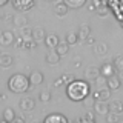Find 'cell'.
Segmentation results:
<instances>
[{"label": "cell", "mask_w": 123, "mask_h": 123, "mask_svg": "<svg viewBox=\"0 0 123 123\" xmlns=\"http://www.w3.org/2000/svg\"><path fill=\"white\" fill-rule=\"evenodd\" d=\"M43 74L40 71H32L29 74V82H31V86H38V85L43 83Z\"/></svg>", "instance_id": "12"}, {"label": "cell", "mask_w": 123, "mask_h": 123, "mask_svg": "<svg viewBox=\"0 0 123 123\" xmlns=\"http://www.w3.org/2000/svg\"><path fill=\"white\" fill-rule=\"evenodd\" d=\"M108 12H109V11H108L106 6H102V5L97 6V15H98V17H106Z\"/></svg>", "instance_id": "30"}, {"label": "cell", "mask_w": 123, "mask_h": 123, "mask_svg": "<svg viewBox=\"0 0 123 123\" xmlns=\"http://www.w3.org/2000/svg\"><path fill=\"white\" fill-rule=\"evenodd\" d=\"M120 120V117H118V114H115V112H108L106 114V122L108 123H115V122H118Z\"/></svg>", "instance_id": "28"}, {"label": "cell", "mask_w": 123, "mask_h": 123, "mask_svg": "<svg viewBox=\"0 0 123 123\" xmlns=\"http://www.w3.org/2000/svg\"><path fill=\"white\" fill-rule=\"evenodd\" d=\"M94 103H95V97H94V95H88L86 98H83V105L86 108H94Z\"/></svg>", "instance_id": "29"}, {"label": "cell", "mask_w": 123, "mask_h": 123, "mask_svg": "<svg viewBox=\"0 0 123 123\" xmlns=\"http://www.w3.org/2000/svg\"><path fill=\"white\" fill-rule=\"evenodd\" d=\"M109 111L118 114V115L123 114V102H120V100H111L109 102Z\"/></svg>", "instance_id": "16"}, {"label": "cell", "mask_w": 123, "mask_h": 123, "mask_svg": "<svg viewBox=\"0 0 123 123\" xmlns=\"http://www.w3.org/2000/svg\"><path fill=\"white\" fill-rule=\"evenodd\" d=\"M12 22H14V25H17L18 28H22V26H26L28 18H26L25 14H15L14 17H12Z\"/></svg>", "instance_id": "20"}, {"label": "cell", "mask_w": 123, "mask_h": 123, "mask_svg": "<svg viewBox=\"0 0 123 123\" xmlns=\"http://www.w3.org/2000/svg\"><path fill=\"white\" fill-rule=\"evenodd\" d=\"M45 2H55V0H45Z\"/></svg>", "instance_id": "38"}, {"label": "cell", "mask_w": 123, "mask_h": 123, "mask_svg": "<svg viewBox=\"0 0 123 123\" xmlns=\"http://www.w3.org/2000/svg\"><path fill=\"white\" fill-rule=\"evenodd\" d=\"M20 108L22 111H32L36 108V100L32 97H26V98H22L20 102Z\"/></svg>", "instance_id": "15"}, {"label": "cell", "mask_w": 123, "mask_h": 123, "mask_svg": "<svg viewBox=\"0 0 123 123\" xmlns=\"http://www.w3.org/2000/svg\"><path fill=\"white\" fill-rule=\"evenodd\" d=\"M2 120L3 122H12V120H15V112H14L12 108H6V109L3 111Z\"/></svg>", "instance_id": "23"}, {"label": "cell", "mask_w": 123, "mask_h": 123, "mask_svg": "<svg viewBox=\"0 0 123 123\" xmlns=\"http://www.w3.org/2000/svg\"><path fill=\"white\" fill-rule=\"evenodd\" d=\"M106 86L109 88L111 91H117L118 88L122 86V80H120V77H117V75H111V77H108V82H106Z\"/></svg>", "instance_id": "10"}, {"label": "cell", "mask_w": 123, "mask_h": 123, "mask_svg": "<svg viewBox=\"0 0 123 123\" xmlns=\"http://www.w3.org/2000/svg\"><path fill=\"white\" fill-rule=\"evenodd\" d=\"M15 43V37L12 31H3L0 34V46H11Z\"/></svg>", "instance_id": "4"}, {"label": "cell", "mask_w": 123, "mask_h": 123, "mask_svg": "<svg viewBox=\"0 0 123 123\" xmlns=\"http://www.w3.org/2000/svg\"><path fill=\"white\" fill-rule=\"evenodd\" d=\"M66 5L71 8V9H79V8H82L83 5H86L88 0H63Z\"/></svg>", "instance_id": "21"}, {"label": "cell", "mask_w": 123, "mask_h": 123, "mask_svg": "<svg viewBox=\"0 0 123 123\" xmlns=\"http://www.w3.org/2000/svg\"><path fill=\"white\" fill-rule=\"evenodd\" d=\"M36 2L34 0H12V6L18 12H26V11L32 9Z\"/></svg>", "instance_id": "3"}, {"label": "cell", "mask_w": 123, "mask_h": 123, "mask_svg": "<svg viewBox=\"0 0 123 123\" xmlns=\"http://www.w3.org/2000/svg\"><path fill=\"white\" fill-rule=\"evenodd\" d=\"M115 72H117V68H115L114 63H111V62H105V63L100 66V74L105 75V77H111V75H114Z\"/></svg>", "instance_id": "7"}, {"label": "cell", "mask_w": 123, "mask_h": 123, "mask_svg": "<svg viewBox=\"0 0 123 123\" xmlns=\"http://www.w3.org/2000/svg\"><path fill=\"white\" fill-rule=\"evenodd\" d=\"M45 123H68V118L65 117L63 114L54 112V114L46 115V117H45Z\"/></svg>", "instance_id": "8"}, {"label": "cell", "mask_w": 123, "mask_h": 123, "mask_svg": "<svg viewBox=\"0 0 123 123\" xmlns=\"http://www.w3.org/2000/svg\"><path fill=\"white\" fill-rule=\"evenodd\" d=\"M60 54L55 51V49H51L48 54H46V57H45V60H46V63L48 65H57L60 62Z\"/></svg>", "instance_id": "13"}, {"label": "cell", "mask_w": 123, "mask_h": 123, "mask_svg": "<svg viewBox=\"0 0 123 123\" xmlns=\"http://www.w3.org/2000/svg\"><path fill=\"white\" fill-rule=\"evenodd\" d=\"M112 63L117 68V71H123V55H115Z\"/></svg>", "instance_id": "27"}, {"label": "cell", "mask_w": 123, "mask_h": 123, "mask_svg": "<svg viewBox=\"0 0 123 123\" xmlns=\"http://www.w3.org/2000/svg\"><path fill=\"white\" fill-rule=\"evenodd\" d=\"M79 40H82V42H85L88 37L91 36V28L86 25V23H83V25H80V28H79Z\"/></svg>", "instance_id": "17"}, {"label": "cell", "mask_w": 123, "mask_h": 123, "mask_svg": "<svg viewBox=\"0 0 123 123\" xmlns=\"http://www.w3.org/2000/svg\"><path fill=\"white\" fill-rule=\"evenodd\" d=\"M79 120L80 122H89V123H92V122H94V114H92V112H86L83 117H80Z\"/></svg>", "instance_id": "32"}, {"label": "cell", "mask_w": 123, "mask_h": 123, "mask_svg": "<svg viewBox=\"0 0 123 123\" xmlns=\"http://www.w3.org/2000/svg\"><path fill=\"white\" fill-rule=\"evenodd\" d=\"M14 63V59L11 54H0V66L2 68H9Z\"/></svg>", "instance_id": "19"}, {"label": "cell", "mask_w": 123, "mask_h": 123, "mask_svg": "<svg viewBox=\"0 0 123 123\" xmlns=\"http://www.w3.org/2000/svg\"><path fill=\"white\" fill-rule=\"evenodd\" d=\"M15 122H18V123H22V122H23V118H22V117H15Z\"/></svg>", "instance_id": "36"}, {"label": "cell", "mask_w": 123, "mask_h": 123, "mask_svg": "<svg viewBox=\"0 0 123 123\" xmlns=\"http://www.w3.org/2000/svg\"><path fill=\"white\" fill-rule=\"evenodd\" d=\"M68 9H69V6L63 2V0L59 2V3H55V6H54V12H55L57 17H65V15L68 14Z\"/></svg>", "instance_id": "11"}, {"label": "cell", "mask_w": 123, "mask_h": 123, "mask_svg": "<svg viewBox=\"0 0 123 123\" xmlns=\"http://www.w3.org/2000/svg\"><path fill=\"white\" fill-rule=\"evenodd\" d=\"M92 109H94L97 114L106 115L108 112H109V102H103V100H95L94 108H92Z\"/></svg>", "instance_id": "6"}, {"label": "cell", "mask_w": 123, "mask_h": 123, "mask_svg": "<svg viewBox=\"0 0 123 123\" xmlns=\"http://www.w3.org/2000/svg\"><path fill=\"white\" fill-rule=\"evenodd\" d=\"M68 49H69V43L66 40L65 42H59V45L55 46V51L60 54V55H65V54L68 52Z\"/></svg>", "instance_id": "24"}, {"label": "cell", "mask_w": 123, "mask_h": 123, "mask_svg": "<svg viewBox=\"0 0 123 123\" xmlns=\"http://www.w3.org/2000/svg\"><path fill=\"white\" fill-rule=\"evenodd\" d=\"M46 37V31L42 28V26H37V28H32V38L37 42V43H40V42H43Z\"/></svg>", "instance_id": "14"}, {"label": "cell", "mask_w": 123, "mask_h": 123, "mask_svg": "<svg viewBox=\"0 0 123 123\" xmlns=\"http://www.w3.org/2000/svg\"><path fill=\"white\" fill-rule=\"evenodd\" d=\"M66 42L69 45H75L77 42H79V34L74 32V31H69V32L66 34Z\"/></svg>", "instance_id": "25"}, {"label": "cell", "mask_w": 123, "mask_h": 123, "mask_svg": "<svg viewBox=\"0 0 123 123\" xmlns=\"http://www.w3.org/2000/svg\"><path fill=\"white\" fill-rule=\"evenodd\" d=\"M85 43H88V45H94V38L89 36V37L86 38V40H85Z\"/></svg>", "instance_id": "34"}, {"label": "cell", "mask_w": 123, "mask_h": 123, "mask_svg": "<svg viewBox=\"0 0 123 123\" xmlns=\"http://www.w3.org/2000/svg\"><path fill=\"white\" fill-rule=\"evenodd\" d=\"M94 52L97 54V55H105L108 52V45L103 43V42H98V43L94 45Z\"/></svg>", "instance_id": "22"}, {"label": "cell", "mask_w": 123, "mask_h": 123, "mask_svg": "<svg viewBox=\"0 0 123 123\" xmlns=\"http://www.w3.org/2000/svg\"><path fill=\"white\" fill-rule=\"evenodd\" d=\"M8 2H9V0H0V8H2V6H5Z\"/></svg>", "instance_id": "35"}, {"label": "cell", "mask_w": 123, "mask_h": 123, "mask_svg": "<svg viewBox=\"0 0 123 123\" xmlns=\"http://www.w3.org/2000/svg\"><path fill=\"white\" fill-rule=\"evenodd\" d=\"M45 45L48 46L49 49H55V46L59 45V42H60V38H59V36L57 34H54V32H51V34H46V37H45Z\"/></svg>", "instance_id": "9"}, {"label": "cell", "mask_w": 123, "mask_h": 123, "mask_svg": "<svg viewBox=\"0 0 123 123\" xmlns=\"http://www.w3.org/2000/svg\"><path fill=\"white\" fill-rule=\"evenodd\" d=\"M20 36H22L23 38H32V28L22 26V28H20Z\"/></svg>", "instance_id": "26"}, {"label": "cell", "mask_w": 123, "mask_h": 123, "mask_svg": "<svg viewBox=\"0 0 123 123\" xmlns=\"http://www.w3.org/2000/svg\"><path fill=\"white\" fill-rule=\"evenodd\" d=\"M111 92H112V91H111L109 88L106 86V88H100V89H97L92 95L95 97V100H103V102H109V100H111Z\"/></svg>", "instance_id": "5"}, {"label": "cell", "mask_w": 123, "mask_h": 123, "mask_svg": "<svg viewBox=\"0 0 123 123\" xmlns=\"http://www.w3.org/2000/svg\"><path fill=\"white\" fill-rule=\"evenodd\" d=\"M31 88L29 77L25 74H12L8 79V89L14 94H23Z\"/></svg>", "instance_id": "2"}, {"label": "cell", "mask_w": 123, "mask_h": 123, "mask_svg": "<svg viewBox=\"0 0 123 123\" xmlns=\"http://www.w3.org/2000/svg\"><path fill=\"white\" fill-rule=\"evenodd\" d=\"M0 100H5V95L3 94H0Z\"/></svg>", "instance_id": "37"}, {"label": "cell", "mask_w": 123, "mask_h": 123, "mask_svg": "<svg viewBox=\"0 0 123 123\" xmlns=\"http://www.w3.org/2000/svg\"><path fill=\"white\" fill-rule=\"evenodd\" d=\"M38 98H40L42 102H49V100H51V92L49 91H42L40 95H38Z\"/></svg>", "instance_id": "31"}, {"label": "cell", "mask_w": 123, "mask_h": 123, "mask_svg": "<svg viewBox=\"0 0 123 123\" xmlns=\"http://www.w3.org/2000/svg\"><path fill=\"white\" fill-rule=\"evenodd\" d=\"M106 82H108V77L102 75V74H100L97 79H95V85H97V86H98V85H106Z\"/></svg>", "instance_id": "33"}, {"label": "cell", "mask_w": 123, "mask_h": 123, "mask_svg": "<svg viewBox=\"0 0 123 123\" xmlns=\"http://www.w3.org/2000/svg\"><path fill=\"white\" fill-rule=\"evenodd\" d=\"M85 75L89 80H95L100 75V68L98 66H88L86 71H85Z\"/></svg>", "instance_id": "18"}, {"label": "cell", "mask_w": 123, "mask_h": 123, "mask_svg": "<svg viewBox=\"0 0 123 123\" xmlns=\"http://www.w3.org/2000/svg\"><path fill=\"white\" fill-rule=\"evenodd\" d=\"M91 94V86L85 80H71L66 85V95L72 102H83Z\"/></svg>", "instance_id": "1"}]
</instances>
